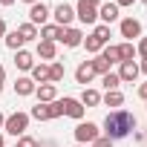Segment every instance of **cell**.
Here are the masks:
<instances>
[{"label": "cell", "instance_id": "1", "mask_svg": "<svg viewBox=\"0 0 147 147\" xmlns=\"http://www.w3.org/2000/svg\"><path fill=\"white\" fill-rule=\"evenodd\" d=\"M133 130H136V115H133L130 110H113V113L104 118V136H107L110 141L127 138Z\"/></svg>", "mask_w": 147, "mask_h": 147}, {"label": "cell", "instance_id": "2", "mask_svg": "<svg viewBox=\"0 0 147 147\" xmlns=\"http://www.w3.org/2000/svg\"><path fill=\"white\" fill-rule=\"evenodd\" d=\"M26 130H29V113H12V115H6L3 133L20 138V136H26Z\"/></svg>", "mask_w": 147, "mask_h": 147}, {"label": "cell", "instance_id": "3", "mask_svg": "<svg viewBox=\"0 0 147 147\" xmlns=\"http://www.w3.org/2000/svg\"><path fill=\"white\" fill-rule=\"evenodd\" d=\"M61 115H63L61 101H52V104H38V107H32V113H29V118H35V121H52V118H61Z\"/></svg>", "mask_w": 147, "mask_h": 147}, {"label": "cell", "instance_id": "4", "mask_svg": "<svg viewBox=\"0 0 147 147\" xmlns=\"http://www.w3.org/2000/svg\"><path fill=\"white\" fill-rule=\"evenodd\" d=\"M98 136H101L98 124H92V121H78V127H75V141H78V144H92Z\"/></svg>", "mask_w": 147, "mask_h": 147}, {"label": "cell", "instance_id": "5", "mask_svg": "<svg viewBox=\"0 0 147 147\" xmlns=\"http://www.w3.org/2000/svg\"><path fill=\"white\" fill-rule=\"evenodd\" d=\"M49 18H52V9L43 3V0H38V3L29 6V23H32V26H43Z\"/></svg>", "mask_w": 147, "mask_h": 147}, {"label": "cell", "instance_id": "6", "mask_svg": "<svg viewBox=\"0 0 147 147\" xmlns=\"http://www.w3.org/2000/svg\"><path fill=\"white\" fill-rule=\"evenodd\" d=\"M52 18H55V23H58V26L69 29V26H72V20H75V9H72L69 3H58V6L52 9Z\"/></svg>", "mask_w": 147, "mask_h": 147}, {"label": "cell", "instance_id": "7", "mask_svg": "<svg viewBox=\"0 0 147 147\" xmlns=\"http://www.w3.org/2000/svg\"><path fill=\"white\" fill-rule=\"evenodd\" d=\"M58 101H61V107H63V115L75 118V121H84V113H87V107H84L78 98H58Z\"/></svg>", "mask_w": 147, "mask_h": 147}, {"label": "cell", "instance_id": "8", "mask_svg": "<svg viewBox=\"0 0 147 147\" xmlns=\"http://www.w3.org/2000/svg\"><path fill=\"white\" fill-rule=\"evenodd\" d=\"M118 32H121V38H127V40L133 43V38H141V23H138L136 18H124L121 26H118Z\"/></svg>", "mask_w": 147, "mask_h": 147}, {"label": "cell", "instance_id": "9", "mask_svg": "<svg viewBox=\"0 0 147 147\" xmlns=\"http://www.w3.org/2000/svg\"><path fill=\"white\" fill-rule=\"evenodd\" d=\"M138 75H141V72H138V63H136V61H121V66H118V78H121V84H133Z\"/></svg>", "mask_w": 147, "mask_h": 147}, {"label": "cell", "instance_id": "10", "mask_svg": "<svg viewBox=\"0 0 147 147\" xmlns=\"http://www.w3.org/2000/svg\"><path fill=\"white\" fill-rule=\"evenodd\" d=\"M75 18H78L81 23H87V26H90V23H95V20H98V9H92V6H87V3H84V0H78V6H75Z\"/></svg>", "mask_w": 147, "mask_h": 147}, {"label": "cell", "instance_id": "11", "mask_svg": "<svg viewBox=\"0 0 147 147\" xmlns=\"http://www.w3.org/2000/svg\"><path fill=\"white\" fill-rule=\"evenodd\" d=\"M38 38H40V40H52V43H55V40H61V38H63V26H58V23H43V26L38 29Z\"/></svg>", "mask_w": 147, "mask_h": 147}, {"label": "cell", "instance_id": "12", "mask_svg": "<svg viewBox=\"0 0 147 147\" xmlns=\"http://www.w3.org/2000/svg\"><path fill=\"white\" fill-rule=\"evenodd\" d=\"M35 95H38V104H52V101H58V87L55 84H38Z\"/></svg>", "mask_w": 147, "mask_h": 147}, {"label": "cell", "instance_id": "13", "mask_svg": "<svg viewBox=\"0 0 147 147\" xmlns=\"http://www.w3.org/2000/svg\"><path fill=\"white\" fill-rule=\"evenodd\" d=\"M92 78H95V69H92V63H90V61L78 63V69H75V84L87 87V84H92Z\"/></svg>", "mask_w": 147, "mask_h": 147}, {"label": "cell", "instance_id": "14", "mask_svg": "<svg viewBox=\"0 0 147 147\" xmlns=\"http://www.w3.org/2000/svg\"><path fill=\"white\" fill-rule=\"evenodd\" d=\"M61 43H63V46H69V49H75V46H81V43H84V32H81V29H75V26H69V29H63Z\"/></svg>", "mask_w": 147, "mask_h": 147}, {"label": "cell", "instance_id": "15", "mask_svg": "<svg viewBox=\"0 0 147 147\" xmlns=\"http://www.w3.org/2000/svg\"><path fill=\"white\" fill-rule=\"evenodd\" d=\"M15 66H18L20 72H32V66H35V55L26 52V49H18V52H15Z\"/></svg>", "mask_w": 147, "mask_h": 147}, {"label": "cell", "instance_id": "16", "mask_svg": "<svg viewBox=\"0 0 147 147\" xmlns=\"http://www.w3.org/2000/svg\"><path fill=\"white\" fill-rule=\"evenodd\" d=\"M35 90H38V84H35L29 75H20V78L15 81V92H18L20 98H26V95H35Z\"/></svg>", "mask_w": 147, "mask_h": 147}, {"label": "cell", "instance_id": "17", "mask_svg": "<svg viewBox=\"0 0 147 147\" xmlns=\"http://www.w3.org/2000/svg\"><path fill=\"white\" fill-rule=\"evenodd\" d=\"M98 18L104 20V26H110L113 20H118V6L115 3H101L98 6Z\"/></svg>", "mask_w": 147, "mask_h": 147}, {"label": "cell", "instance_id": "18", "mask_svg": "<svg viewBox=\"0 0 147 147\" xmlns=\"http://www.w3.org/2000/svg\"><path fill=\"white\" fill-rule=\"evenodd\" d=\"M38 58L40 61H55L58 58V46L52 40H38Z\"/></svg>", "mask_w": 147, "mask_h": 147}, {"label": "cell", "instance_id": "19", "mask_svg": "<svg viewBox=\"0 0 147 147\" xmlns=\"http://www.w3.org/2000/svg\"><path fill=\"white\" fill-rule=\"evenodd\" d=\"M29 78L35 84H49V63H35L32 72H29Z\"/></svg>", "mask_w": 147, "mask_h": 147}, {"label": "cell", "instance_id": "20", "mask_svg": "<svg viewBox=\"0 0 147 147\" xmlns=\"http://www.w3.org/2000/svg\"><path fill=\"white\" fill-rule=\"evenodd\" d=\"M84 107H98L101 104V92L98 90H92V87H84V92H81V98H78Z\"/></svg>", "mask_w": 147, "mask_h": 147}, {"label": "cell", "instance_id": "21", "mask_svg": "<svg viewBox=\"0 0 147 147\" xmlns=\"http://www.w3.org/2000/svg\"><path fill=\"white\" fill-rule=\"evenodd\" d=\"M101 101H104L107 107H115V110H121V104H124V95H121V90H110V92H104V95H101Z\"/></svg>", "mask_w": 147, "mask_h": 147}, {"label": "cell", "instance_id": "22", "mask_svg": "<svg viewBox=\"0 0 147 147\" xmlns=\"http://www.w3.org/2000/svg\"><path fill=\"white\" fill-rule=\"evenodd\" d=\"M90 63H92V69H95V75H107V72H110V66H113V63H110L101 52H98V55H92V61H90Z\"/></svg>", "mask_w": 147, "mask_h": 147}, {"label": "cell", "instance_id": "23", "mask_svg": "<svg viewBox=\"0 0 147 147\" xmlns=\"http://www.w3.org/2000/svg\"><path fill=\"white\" fill-rule=\"evenodd\" d=\"M18 35L23 38V43H29V40H38V26H32V23L26 20V23H20V26H18Z\"/></svg>", "mask_w": 147, "mask_h": 147}, {"label": "cell", "instance_id": "24", "mask_svg": "<svg viewBox=\"0 0 147 147\" xmlns=\"http://www.w3.org/2000/svg\"><path fill=\"white\" fill-rule=\"evenodd\" d=\"M63 75H66L63 63H61V61H52V63H49V84H58V81H63Z\"/></svg>", "mask_w": 147, "mask_h": 147}, {"label": "cell", "instance_id": "25", "mask_svg": "<svg viewBox=\"0 0 147 147\" xmlns=\"http://www.w3.org/2000/svg\"><path fill=\"white\" fill-rule=\"evenodd\" d=\"M133 58H136V46H133L130 40L118 43V63H121V61H133Z\"/></svg>", "mask_w": 147, "mask_h": 147}, {"label": "cell", "instance_id": "26", "mask_svg": "<svg viewBox=\"0 0 147 147\" xmlns=\"http://www.w3.org/2000/svg\"><path fill=\"white\" fill-rule=\"evenodd\" d=\"M101 84H104V90L110 92V90H118V84H121V78H118V72H107V75H101Z\"/></svg>", "mask_w": 147, "mask_h": 147}, {"label": "cell", "instance_id": "27", "mask_svg": "<svg viewBox=\"0 0 147 147\" xmlns=\"http://www.w3.org/2000/svg\"><path fill=\"white\" fill-rule=\"evenodd\" d=\"M3 40H6V46H9L12 52H18V49H23V38L18 35V29H15V32H6V38H3Z\"/></svg>", "mask_w": 147, "mask_h": 147}, {"label": "cell", "instance_id": "28", "mask_svg": "<svg viewBox=\"0 0 147 147\" xmlns=\"http://www.w3.org/2000/svg\"><path fill=\"white\" fill-rule=\"evenodd\" d=\"M84 46H87V52H90V55H98V52L104 49V43H101L98 38H92V35H90V38H84Z\"/></svg>", "mask_w": 147, "mask_h": 147}, {"label": "cell", "instance_id": "29", "mask_svg": "<svg viewBox=\"0 0 147 147\" xmlns=\"http://www.w3.org/2000/svg\"><path fill=\"white\" fill-rule=\"evenodd\" d=\"M92 38H98L101 43H107V40H110V26H104V23H98V26L92 29Z\"/></svg>", "mask_w": 147, "mask_h": 147}, {"label": "cell", "instance_id": "30", "mask_svg": "<svg viewBox=\"0 0 147 147\" xmlns=\"http://www.w3.org/2000/svg\"><path fill=\"white\" fill-rule=\"evenodd\" d=\"M101 55H104V58H107L110 63H115V61H118V46H107V49H104Z\"/></svg>", "mask_w": 147, "mask_h": 147}, {"label": "cell", "instance_id": "31", "mask_svg": "<svg viewBox=\"0 0 147 147\" xmlns=\"http://www.w3.org/2000/svg\"><path fill=\"white\" fill-rule=\"evenodd\" d=\"M18 147H40V144H38V138H32V136H20V138H18Z\"/></svg>", "mask_w": 147, "mask_h": 147}, {"label": "cell", "instance_id": "32", "mask_svg": "<svg viewBox=\"0 0 147 147\" xmlns=\"http://www.w3.org/2000/svg\"><path fill=\"white\" fill-rule=\"evenodd\" d=\"M90 147H113V141H110L107 136H98V138H95V141H92Z\"/></svg>", "mask_w": 147, "mask_h": 147}, {"label": "cell", "instance_id": "33", "mask_svg": "<svg viewBox=\"0 0 147 147\" xmlns=\"http://www.w3.org/2000/svg\"><path fill=\"white\" fill-rule=\"evenodd\" d=\"M136 55L147 58V38H141V40H138V46H136Z\"/></svg>", "mask_w": 147, "mask_h": 147}, {"label": "cell", "instance_id": "34", "mask_svg": "<svg viewBox=\"0 0 147 147\" xmlns=\"http://www.w3.org/2000/svg\"><path fill=\"white\" fill-rule=\"evenodd\" d=\"M3 84H6V66L0 63V92H3Z\"/></svg>", "mask_w": 147, "mask_h": 147}, {"label": "cell", "instance_id": "35", "mask_svg": "<svg viewBox=\"0 0 147 147\" xmlns=\"http://www.w3.org/2000/svg\"><path fill=\"white\" fill-rule=\"evenodd\" d=\"M138 98H141V101H147V84H141V87H138Z\"/></svg>", "mask_w": 147, "mask_h": 147}, {"label": "cell", "instance_id": "36", "mask_svg": "<svg viewBox=\"0 0 147 147\" xmlns=\"http://www.w3.org/2000/svg\"><path fill=\"white\" fill-rule=\"evenodd\" d=\"M133 3H136V0H115V6H118V9H121V6H133Z\"/></svg>", "mask_w": 147, "mask_h": 147}, {"label": "cell", "instance_id": "37", "mask_svg": "<svg viewBox=\"0 0 147 147\" xmlns=\"http://www.w3.org/2000/svg\"><path fill=\"white\" fill-rule=\"evenodd\" d=\"M6 32H9V29H6V20L0 18V38H6Z\"/></svg>", "mask_w": 147, "mask_h": 147}, {"label": "cell", "instance_id": "38", "mask_svg": "<svg viewBox=\"0 0 147 147\" xmlns=\"http://www.w3.org/2000/svg\"><path fill=\"white\" fill-rule=\"evenodd\" d=\"M138 72H144V75H147V58H141V63H138Z\"/></svg>", "mask_w": 147, "mask_h": 147}, {"label": "cell", "instance_id": "39", "mask_svg": "<svg viewBox=\"0 0 147 147\" xmlns=\"http://www.w3.org/2000/svg\"><path fill=\"white\" fill-rule=\"evenodd\" d=\"M84 3H87V6H92V9H98V6H101V0H84Z\"/></svg>", "mask_w": 147, "mask_h": 147}, {"label": "cell", "instance_id": "40", "mask_svg": "<svg viewBox=\"0 0 147 147\" xmlns=\"http://www.w3.org/2000/svg\"><path fill=\"white\" fill-rule=\"evenodd\" d=\"M15 3V0H0V6H12Z\"/></svg>", "mask_w": 147, "mask_h": 147}, {"label": "cell", "instance_id": "41", "mask_svg": "<svg viewBox=\"0 0 147 147\" xmlns=\"http://www.w3.org/2000/svg\"><path fill=\"white\" fill-rule=\"evenodd\" d=\"M3 124H6V115H3V113H0V130H3Z\"/></svg>", "mask_w": 147, "mask_h": 147}, {"label": "cell", "instance_id": "42", "mask_svg": "<svg viewBox=\"0 0 147 147\" xmlns=\"http://www.w3.org/2000/svg\"><path fill=\"white\" fill-rule=\"evenodd\" d=\"M0 147H6V141H3V133H0Z\"/></svg>", "mask_w": 147, "mask_h": 147}, {"label": "cell", "instance_id": "43", "mask_svg": "<svg viewBox=\"0 0 147 147\" xmlns=\"http://www.w3.org/2000/svg\"><path fill=\"white\" fill-rule=\"evenodd\" d=\"M23 3H29V6H32V3H38V0H23Z\"/></svg>", "mask_w": 147, "mask_h": 147}, {"label": "cell", "instance_id": "44", "mask_svg": "<svg viewBox=\"0 0 147 147\" xmlns=\"http://www.w3.org/2000/svg\"><path fill=\"white\" fill-rule=\"evenodd\" d=\"M75 147H90V144H75Z\"/></svg>", "mask_w": 147, "mask_h": 147}, {"label": "cell", "instance_id": "45", "mask_svg": "<svg viewBox=\"0 0 147 147\" xmlns=\"http://www.w3.org/2000/svg\"><path fill=\"white\" fill-rule=\"evenodd\" d=\"M141 3H144V6H147V0H141Z\"/></svg>", "mask_w": 147, "mask_h": 147}, {"label": "cell", "instance_id": "46", "mask_svg": "<svg viewBox=\"0 0 147 147\" xmlns=\"http://www.w3.org/2000/svg\"><path fill=\"white\" fill-rule=\"evenodd\" d=\"M15 147H18V144H15Z\"/></svg>", "mask_w": 147, "mask_h": 147}]
</instances>
